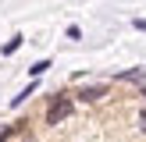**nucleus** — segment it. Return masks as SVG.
Wrapping results in <instances>:
<instances>
[{"label": "nucleus", "mask_w": 146, "mask_h": 142, "mask_svg": "<svg viewBox=\"0 0 146 142\" xmlns=\"http://www.w3.org/2000/svg\"><path fill=\"white\" fill-rule=\"evenodd\" d=\"M71 114H75V99L64 96V92H54L46 103V124H61V121H68Z\"/></svg>", "instance_id": "1"}, {"label": "nucleus", "mask_w": 146, "mask_h": 142, "mask_svg": "<svg viewBox=\"0 0 146 142\" xmlns=\"http://www.w3.org/2000/svg\"><path fill=\"white\" fill-rule=\"evenodd\" d=\"M75 96L82 99V103H96V99H104V96H107V85H104V82H96V85H86V89H78Z\"/></svg>", "instance_id": "2"}, {"label": "nucleus", "mask_w": 146, "mask_h": 142, "mask_svg": "<svg viewBox=\"0 0 146 142\" xmlns=\"http://www.w3.org/2000/svg\"><path fill=\"white\" fill-rule=\"evenodd\" d=\"M118 82H143V85H146V68H132V71H118Z\"/></svg>", "instance_id": "3"}, {"label": "nucleus", "mask_w": 146, "mask_h": 142, "mask_svg": "<svg viewBox=\"0 0 146 142\" xmlns=\"http://www.w3.org/2000/svg\"><path fill=\"white\" fill-rule=\"evenodd\" d=\"M32 92H36V82H29V85H25V89H21V92H18V96H14V99H11V106H21V103H25V99H29V96H32Z\"/></svg>", "instance_id": "4"}, {"label": "nucleus", "mask_w": 146, "mask_h": 142, "mask_svg": "<svg viewBox=\"0 0 146 142\" xmlns=\"http://www.w3.org/2000/svg\"><path fill=\"white\" fill-rule=\"evenodd\" d=\"M21 43H25V39H21V36H14V39H7V43H4V46H0V53H4V57H11V53H14V50H18V46H21Z\"/></svg>", "instance_id": "5"}, {"label": "nucleus", "mask_w": 146, "mask_h": 142, "mask_svg": "<svg viewBox=\"0 0 146 142\" xmlns=\"http://www.w3.org/2000/svg\"><path fill=\"white\" fill-rule=\"evenodd\" d=\"M46 68H50V60H36L32 68H29V75H32V82H36V78H39V75H43Z\"/></svg>", "instance_id": "6"}, {"label": "nucleus", "mask_w": 146, "mask_h": 142, "mask_svg": "<svg viewBox=\"0 0 146 142\" xmlns=\"http://www.w3.org/2000/svg\"><path fill=\"white\" fill-rule=\"evenodd\" d=\"M64 36H68V39H82V28H78V25H68V32H64Z\"/></svg>", "instance_id": "7"}, {"label": "nucleus", "mask_w": 146, "mask_h": 142, "mask_svg": "<svg viewBox=\"0 0 146 142\" xmlns=\"http://www.w3.org/2000/svg\"><path fill=\"white\" fill-rule=\"evenodd\" d=\"M14 131H18V128H4V131H0V142H11V139H14Z\"/></svg>", "instance_id": "8"}, {"label": "nucleus", "mask_w": 146, "mask_h": 142, "mask_svg": "<svg viewBox=\"0 0 146 142\" xmlns=\"http://www.w3.org/2000/svg\"><path fill=\"white\" fill-rule=\"evenodd\" d=\"M132 28H135V32H146V18H135V21H132Z\"/></svg>", "instance_id": "9"}, {"label": "nucleus", "mask_w": 146, "mask_h": 142, "mask_svg": "<svg viewBox=\"0 0 146 142\" xmlns=\"http://www.w3.org/2000/svg\"><path fill=\"white\" fill-rule=\"evenodd\" d=\"M139 121H143V131H146V110H143V114H139Z\"/></svg>", "instance_id": "10"}, {"label": "nucleus", "mask_w": 146, "mask_h": 142, "mask_svg": "<svg viewBox=\"0 0 146 142\" xmlns=\"http://www.w3.org/2000/svg\"><path fill=\"white\" fill-rule=\"evenodd\" d=\"M143 96H146V85H143Z\"/></svg>", "instance_id": "11"}]
</instances>
